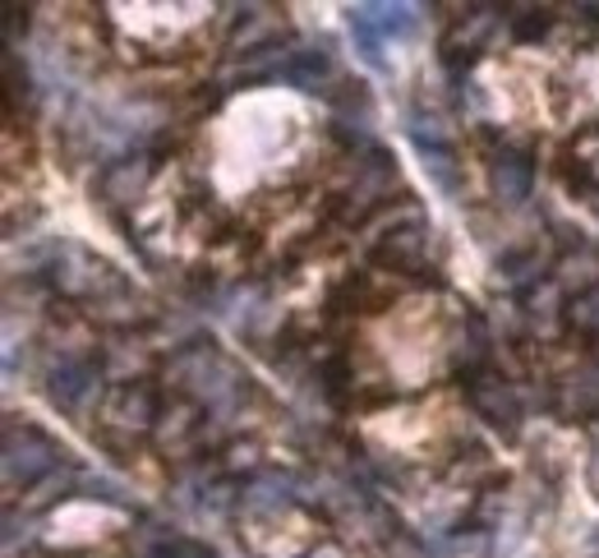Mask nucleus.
Returning <instances> with one entry per match:
<instances>
[{
  "mask_svg": "<svg viewBox=\"0 0 599 558\" xmlns=\"http://www.w3.org/2000/svg\"><path fill=\"white\" fill-rule=\"evenodd\" d=\"M300 558H323V554H300Z\"/></svg>",
  "mask_w": 599,
  "mask_h": 558,
  "instance_id": "nucleus-24",
  "label": "nucleus"
},
{
  "mask_svg": "<svg viewBox=\"0 0 599 558\" xmlns=\"http://www.w3.org/2000/svg\"><path fill=\"white\" fill-rule=\"evenodd\" d=\"M466 388V401L489 429H498L502 439H521V420H526V407H521V392L502 379V375H480L461 383Z\"/></svg>",
  "mask_w": 599,
  "mask_h": 558,
  "instance_id": "nucleus-3",
  "label": "nucleus"
},
{
  "mask_svg": "<svg viewBox=\"0 0 599 558\" xmlns=\"http://www.w3.org/2000/svg\"><path fill=\"white\" fill-rule=\"evenodd\" d=\"M577 558H599V526H590V531H586V545H581Z\"/></svg>",
  "mask_w": 599,
  "mask_h": 558,
  "instance_id": "nucleus-22",
  "label": "nucleus"
},
{
  "mask_svg": "<svg viewBox=\"0 0 599 558\" xmlns=\"http://www.w3.org/2000/svg\"><path fill=\"white\" fill-rule=\"evenodd\" d=\"M489 356H493V337H489V323L480 315H466L457 337H452V375L461 383L489 375Z\"/></svg>",
  "mask_w": 599,
  "mask_h": 558,
  "instance_id": "nucleus-8",
  "label": "nucleus"
},
{
  "mask_svg": "<svg viewBox=\"0 0 599 558\" xmlns=\"http://www.w3.org/2000/svg\"><path fill=\"white\" fill-rule=\"evenodd\" d=\"M425 171H429V180H433L448 199H457V195H461V176H457L452 152H433V158H425Z\"/></svg>",
  "mask_w": 599,
  "mask_h": 558,
  "instance_id": "nucleus-20",
  "label": "nucleus"
},
{
  "mask_svg": "<svg viewBox=\"0 0 599 558\" xmlns=\"http://www.w3.org/2000/svg\"><path fill=\"white\" fill-rule=\"evenodd\" d=\"M369 10V19H373V28H378V38H383V42H401V38H411V28H416V6H401V0H397V6H388V0H383V6H365Z\"/></svg>",
  "mask_w": 599,
  "mask_h": 558,
  "instance_id": "nucleus-15",
  "label": "nucleus"
},
{
  "mask_svg": "<svg viewBox=\"0 0 599 558\" xmlns=\"http://www.w3.org/2000/svg\"><path fill=\"white\" fill-rule=\"evenodd\" d=\"M157 171V162L148 158V152H130V158H116L98 171V185H92V195H98L102 203L120 208V203H134L143 190H148V176Z\"/></svg>",
  "mask_w": 599,
  "mask_h": 558,
  "instance_id": "nucleus-6",
  "label": "nucleus"
},
{
  "mask_svg": "<svg viewBox=\"0 0 599 558\" xmlns=\"http://www.w3.org/2000/svg\"><path fill=\"white\" fill-rule=\"evenodd\" d=\"M296 489H300L296 476L263 471V476H254V480L244 485L240 504H244V512H281V508H291V504H296Z\"/></svg>",
  "mask_w": 599,
  "mask_h": 558,
  "instance_id": "nucleus-11",
  "label": "nucleus"
},
{
  "mask_svg": "<svg viewBox=\"0 0 599 558\" xmlns=\"http://www.w3.org/2000/svg\"><path fill=\"white\" fill-rule=\"evenodd\" d=\"M406 139L416 143L420 158H433V152H452L443 126H438L433 116H425V111H411V116H406Z\"/></svg>",
  "mask_w": 599,
  "mask_h": 558,
  "instance_id": "nucleus-16",
  "label": "nucleus"
},
{
  "mask_svg": "<svg viewBox=\"0 0 599 558\" xmlns=\"http://www.w3.org/2000/svg\"><path fill=\"white\" fill-rule=\"evenodd\" d=\"M429 222L416 217V222H401L388 227L373 245V263L378 268H392V272H425V255H429Z\"/></svg>",
  "mask_w": 599,
  "mask_h": 558,
  "instance_id": "nucleus-5",
  "label": "nucleus"
},
{
  "mask_svg": "<svg viewBox=\"0 0 599 558\" xmlns=\"http://www.w3.org/2000/svg\"><path fill=\"white\" fill-rule=\"evenodd\" d=\"M79 494L92 504H107V508H134V499H124V489L107 476H79Z\"/></svg>",
  "mask_w": 599,
  "mask_h": 558,
  "instance_id": "nucleus-19",
  "label": "nucleus"
},
{
  "mask_svg": "<svg viewBox=\"0 0 599 558\" xmlns=\"http://www.w3.org/2000/svg\"><path fill=\"white\" fill-rule=\"evenodd\" d=\"M162 416V392L152 379H130L111 392V420L124 429H152V420Z\"/></svg>",
  "mask_w": 599,
  "mask_h": 558,
  "instance_id": "nucleus-9",
  "label": "nucleus"
},
{
  "mask_svg": "<svg viewBox=\"0 0 599 558\" xmlns=\"http://www.w3.org/2000/svg\"><path fill=\"white\" fill-rule=\"evenodd\" d=\"M346 23H351V38H356V51H360L365 66H369V70H378V74H388L383 38H378V28H373L369 10H365V6H351V10H346Z\"/></svg>",
  "mask_w": 599,
  "mask_h": 558,
  "instance_id": "nucleus-13",
  "label": "nucleus"
},
{
  "mask_svg": "<svg viewBox=\"0 0 599 558\" xmlns=\"http://www.w3.org/2000/svg\"><path fill=\"white\" fill-rule=\"evenodd\" d=\"M98 388H102V369L88 356H60L47 375V397L60 411H79Z\"/></svg>",
  "mask_w": 599,
  "mask_h": 558,
  "instance_id": "nucleus-4",
  "label": "nucleus"
},
{
  "mask_svg": "<svg viewBox=\"0 0 599 558\" xmlns=\"http://www.w3.org/2000/svg\"><path fill=\"white\" fill-rule=\"evenodd\" d=\"M452 83H457V107H461V111L470 107V111L480 116V111H485V92H480V83H470V79H452Z\"/></svg>",
  "mask_w": 599,
  "mask_h": 558,
  "instance_id": "nucleus-21",
  "label": "nucleus"
},
{
  "mask_svg": "<svg viewBox=\"0 0 599 558\" xmlns=\"http://www.w3.org/2000/svg\"><path fill=\"white\" fill-rule=\"evenodd\" d=\"M66 461V448L38 425H6V485L10 489H33L38 480L56 476V467Z\"/></svg>",
  "mask_w": 599,
  "mask_h": 558,
  "instance_id": "nucleus-2",
  "label": "nucleus"
},
{
  "mask_svg": "<svg viewBox=\"0 0 599 558\" xmlns=\"http://www.w3.org/2000/svg\"><path fill=\"white\" fill-rule=\"evenodd\" d=\"M590 485H595V494H599V448H595V461H590Z\"/></svg>",
  "mask_w": 599,
  "mask_h": 558,
  "instance_id": "nucleus-23",
  "label": "nucleus"
},
{
  "mask_svg": "<svg viewBox=\"0 0 599 558\" xmlns=\"http://www.w3.org/2000/svg\"><path fill=\"white\" fill-rule=\"evenodd\" d=\"M176 383L184 392H194L208 411H231L236 401L249 392V379L227 356H217L212 342L208 347H189V351L176 356Z\"/></svg>",
  "mask_w": 599,
  "mask_h": 558,
  "instance_id": "nucleus-1",
  "label": "nucleus"
},
{
  "mask_svg": "<svg viewBox=\"0 0 599 558\" xmlns=\"http://www.w3.org/2000/svg\"><path fill=\"white\" fill-rule=\"evenodd\" d=\"M489 185H493V199L502 208H521L535 190V158L521 148H502L489 167Z\"/></svg>",
  "mask_w": 599,
  "mask_h": 558,
  "instance_id": "nucleus-7",
  "label": "nucleus"
},
{
  "mask_svg": "<svg viewBox=\"0 0 599 558\" xmlns=\"http://www.w3.org/2000/svg\"><path fill=\"white\" fill-rule=\"evenodd\" d=\"M549 407H553L562 420H572V425L599 416V369H577V375L558 379Z\"/></svg>",
  "mask_w": 599,
  "mask_h": 558,
  "instance_id": "nucleus-10",
  "label": "nucleus"
},
{
  "mask_svg": "<svg viewBox=\"0 0 599 558\" xmlns=\"http://www.w3.org/2000/svg\"><path fill=\"white\" fill-rule=\"evenodd\" d=\"M558 282L567 291H577V296L590 291V287H599V255H595V245H586V250L558 259Z\"/></svg>",
  "mask_w": 599,
  "mask_h": 558,
  "instance_id": "nucleus-14",
  "label": "nucleus"
},
{
  "mask_svg": "<svg viewBox=\"0 0 599 558\" xmlns=\"http://www.w3.org/2000/svg\"><path fill=\"white\" fill-rule=\"evenodd\" d=\"M498 272H502V282H508V287L526 300L530 291H540L545 272H549V259H545L540 250H512V255L498 259Z\"/></svg>",
  "mask_w": 599,
  "mask_h": 558,
  "instance_id": "nucleus-12",
  "label": "nucleus"
},
{
  "mask_svg": "<svg viewBox=\"0 0 599 558\" xmlns=\"http://www.w3.org/2000/svg\"><path fill=\"white\" fill-rule=\"evenodd\" d=\"M508 23H512V38H517V42H540V38H549L553 14H549V10H535V6H526V10L508 14Z\"/></svg>",
  "mask_w": 599,
  "mask_h": 558,
  "instance_id": "nucleus-18",
  "label": "nucleus"
},
{
  "mask_svg": "<svg viewBox=\"0 0 599 558\" xmlns=\"http://www.w3.org/2000/svg\"><path fill=\"white\" fill-rule=\"evenodd\" d=\"M567 328L590 337V342H599V287L567 300Z\"/></svg>",
  "mask_w": 599,
  "mask_h": 558,
  "instance_id": "nucleus-17",
  "label": "nucleus"
}]
</instances>
